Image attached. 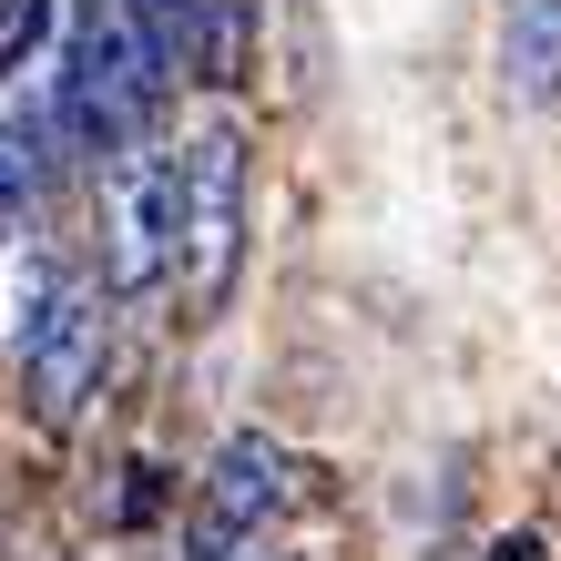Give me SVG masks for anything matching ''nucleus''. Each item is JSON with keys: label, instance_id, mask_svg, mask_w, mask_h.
<instances>
[{"label": "nucleus", "instance_id": "nucleus-3", "mask_svg": "<svg viewBox=\"0 0 561 561\" xmlns=\"http://www.w3.org/2000/svg\"><path fill=\"white\" fill-rule=\"evenodd\" d=\"M163 236H174V144L144 134L92 163V286L103 296H144L163 286Z\"/></svg>", "mask_w": 561, "mask_h": 561}, {"label": "nucleus", "instance_id": "nucleus-9", "mask_svg": "<svg viewBox=\"0 0 561 561\" xmlns=\"http://www.w3.org/2000/svg\"><path fill=\"white\" fill-rule=\"evenodd\" d=\"M123 480H134V490H123V501H113V520H123V531H144V520L163 511V470H153V459H134V470H123Z\"/></svg>", "mask_w": 561, "mask_h": 561}, {"label": "nucleus", "instance_id": "nucleus-1", "mask_svg": "<svg viewBox=\"0 0 561 561\" xmlns=\"http://www.w3.org/2000/svg\"><path fill=\"white\" fill-rule=\"evenodd\" d=\"M153 103H163V61L144 42V11L134 0H72V42H61V72H51V153L103 163L123 144H144Z\"/></svg>", "mask_w": 561, "mask_h": 561}, {"label": "nucleus", "instance_id": "nucleus-6", "mask_svg": "<svg viewBox=\"0 0 561 561\" xmlns=\"http://www.w3.org/2000/svg\"><path fill=\"white\" fill-rule=\"evenodd\" d=\"M42 174H51V103L31 92V103H0V245L21 236Z\"/></svg>", "mask_w": 561, "mask_h": 561}, {"label": "nucleus", "instance_id": "nucleus-4", "mask_svg": "<svg viewBox=\"0 0 561 561\" xmlns=\"http://www.w3.org/2000/svg\"><path fill=\"white\" fill-rule=\"evenodd\" d=\"M11 357H21V409L42 428H72L82 399H103V368H113V296L92 276H61Z\"/></svg>", "mask_w": 561, "mask_h": 561}, {"label": "nucleus", "instance_id": "nucleus-5", "mask_svg": "<svg viewBox=\"0 0 561 561\" xmlns=\"http://www.w3.org/2000/svg\"><path fill=\"white\" fill-rule=\"evenodd\" d=\"M286 501H296L286 449L266 439V428H236V439L215 449L205 490H194V520H184L174 561H266V531L286 520Z\"/></svg>", "mask_w": 561, "mask_h": 561}, {"label": "nucleus", "instance_id": "nucleus-8", "mask_svg": "<svg viewBox=\"0 0 561 561\" xmlns=\"http://www.w3.org/2000/svg\"><path fill=\"white\" fill-rule=\"evenodd\" d=\"M61 276H72V266H61V255H42L31 236L0 245V347H21V337H31V317L51 307V286H61Z\"/></svg>", "mask_w": 561, "mask_h": 561}, {"label": "nucleus", "instance_id": "nucleus-7", "mask_svg": "<svg viewBox=\"0 0 561 561\" xmlns=\"http://www.w3.org/2000/svg\"><path fill=\"white\" fill-rule=\"evenodd\" d=\"M501 72H511L520 103H561V0H511Z\"/></svg>", "mask_w": 561, "mask_h": 561}, {"label": "nucleus", "instance_id": "nucleus-2", "mask_svg": "<svg viewBox=\"0 0 561 561\" xmlns=\"http://www.w3.org/2000/svg\"><path fill=\"white\" fill-rule=\"evenodd\" d=\"M163 276H174L184 317H215L245 276V134L205 123L174 144V236H163Z\"/></svg>", "mask_w": 561, "mask_h": 561}, {"label": "nucleus", "instance_id": "nucleus-10", "mask_svg": "<svg viewBox=\"0 0 561 561\" xmlns=\"http://www.w3.org/2000/svg\"><path fill=\"white\" fill-rule=\"evenodd\" d=\"M490 561H551V541H541V531H511V541L490 551Z\"/></svg>", "mask_w": 561, "mask_h": 561}]
</instances>
